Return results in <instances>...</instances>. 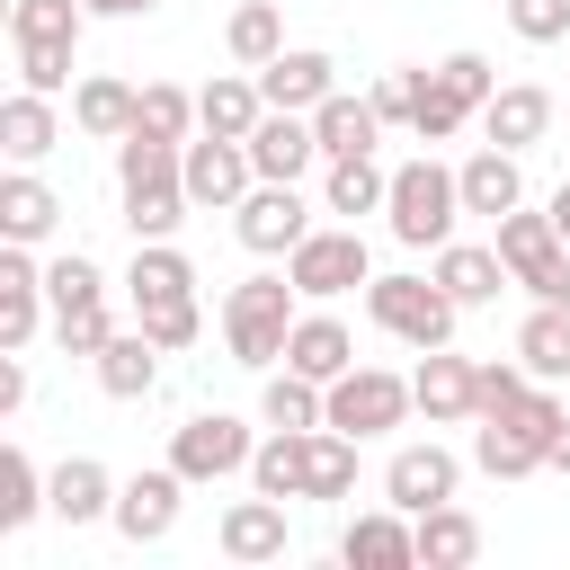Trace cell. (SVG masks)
Segmentation results:
<instances>
[{
  "label": "cell",
  "instance_id": "cell-39",
  "mask_svg": "<svg viewBox=\"0 0 570 570\" xmlns=\"http://www.w3.org/2000/svg\"><path fill=\"white\" fill-rule=\"evenodd\" d=\"M347 490H356V436L312 428V472H303V499H347Z\"/></svg>",
  "mask_w": 570,
  "mask_h": 570
},
{
  "label": "cell",
  "instance_id": "cell-28",
  "mask_svg": "<svg viewBox=\"0 0 570 570\" xmlns=\"http://www.w3.org/2000/svg\"><path fill=\"white\" fill-rule=\"evenodd\" d=\"M53 223H62V196H53V187H45V178H36V169H27V160H18V169H9V178H0V232H9V240H27V249H36V240H45V232H53Z\"/></svg>",
  "mask_w": 570,
  "mask_h": 570
},
{
  "label": "cell",
  "instance_id": "cell-18",
  "mask_svg": "<svg viewBox=\"0 0 570 570\" xmlns=\"http://www.w3.org/2000/svg\"><path fill=\"white\" fill-rule=\"evenodd\" d=\"M258 116H267L258 71H223V80H205V89H196V134H232V142H249V134H258Z\"/></svg>",
  "mask_w": 570,
  "mask_h": 570
},
{
  "label": "cell",
  "instance_id": "cell-48",
  "mask_svg": "<svg viewBox=\"0 0 570 570\" xmlns=\"http://www.w3.org/2000/svg\"><path fill=\"white\" fill-rule=\"evenodd\" d=\"M525 383H534L525 365H481V419H499V410H508V401H517Z\"/></svg>",
  "mask_w": 570,
  "mask_h": 570
},
{
  "label": "cell",
  "instance_id": "cell-34",
  "mask_svg": "<svg viewBox=\"0 0 570 570\" xmlns=\"http://www.w3.org/2000/svg\"><path fill=\"white\" fill-rule=\"evenodd\" d=\"M223 45H232L240 71H267V62L285 53V18H276V0H240V9L223 18Z\"/></svg>",
  "mask_w": 570,
  "mask_h": 570
},
{
  "label": "cell",
  "instance_id": "cell-19",
  "mask_svg": "<svg viewBox=\"0 0 570 570\" xmlns=\"http://www.w3.org/2000/svg\"><path fill=\"white\" fill-rule=\"evenodd\" d=\"M428 276H436L463 312H472V303H499V285H517V276H508V258H499V240H490V249H481V240H445Z\"/></svg>",
  "mask_w": 570,
  "mask_h": 570
},
{
  "label": "cell",
  "instance_id": "cell-40",
  "mask_svg": "<svg viewBox=\"0 0 570 570\" xmlns=\"http://www.w3.org/2000/svg\"><path fill=\"white\" fill-rule=\"evenodd\" d=\"M472 463H481L490 481H525V472H543V445H525V436H508L499 419H481V428H472Z\"/></svg>",
  "mask_w": 570,
  "mask_h": 570
},
{
  "label": "cell",
  "instance_id": "cell-29",
  "mask_svg": "<svg viewBox=\"0 0 570 570\" xmlns=\"http://www.w3.org/2000/svg\"><path fill=\"white\" fill-rule=\"evenodd\" d=\"M472 561H481V525L454 499L419 508V570H472Z\"/></svg>",
  "mask_w": 570,
  "mask_h": 570
},
{
  "label": "cell",
  "instance_id": "cell-26",
  "mask_svg": "<svg viewBox=\"0 0 570 570\" xmlns=\"http://www.w3.org/2000/svg\"><path fill=\"white\" fill-rule=\"evenodd\" d=\"M125 294H134V312H142V303H187V294H196V258L169 249V240H134Z\"/></svg>",
  "mask_w": 570,
  "mask_h": 570
},
{
  "label": "cell",
  "instance_id": "cell-52",
  "mask_svg": "<svg viewBox=\"0 0 570 570\" xmlns=\"http://www.w3.org/2000/svg\"><path fill=\"white\" fill-rule=\"evenodd\" d=\"M552 472H570V419H561V436H552Z\"/></svg>",
  "mask_w": 570,
  "mask_h": 570
},
{
  "label": "cell",
  "instance_id": "cell-51",
  "mask_svg": "<svg viewBox=\"0 0 570 570\" xmlns=\"http://www.w3.org/2000/svg\"><path fill=\"white\" fill-rule=\"evenodd\" d=\"M543 214H552V232H561V240H570V178H561V187H552V205H543Z\"/></svg>",
  "mask_w": 570,
  "mask_h": 570
},
{
  "label": "cell",
  "instance_id": "cell-5",
  "mask_svg": "<svg viewBox=\"0 0 570 570\" xmlns=\"http://www.w3.org/2000/svg\"><path fill=\"white\" fill-rule=\"evenodd\" d=\"M499 258L534 303H570V240L552 232V214H499Z\"/></svg>",
  "mask_w": 570,
  "mask_h": 570
},
{
  "label": "cell",
  "instance_id": "cell-50",
  "mask_svg": "<svg viewBox=\"0 0 570 570\" xmlns=\"http://www.w3.org/2000/svg\"><path fill=\"white\" fill-rule=\"evenodd\" d=\"M80 9H89V18H151L160 0H80Z\"/></svg>",
  "mask_w": 570,
  "mask_h": 570
},
{
  "label": "cell",
  "instance_id": "cell-36",
  "mask_svg": "<svg viewBox=\"0 0 570 570\" xmlns=\"http://www.w3.org/2000/svg\"><path fill=\"white\" fill-rule=\"evenodd\" d=\"M303 472H312V428H276L258 454H249V481L267 499H303Z\"/></svg>",
  "mask_w": 570,
  "mask_h": 570
},
{
  "label": "cell",
  "instance_id": "cell-20",
  "mask_svg": "<svg viewBox=\"0 0 570 570\" xmlns=\"http://www.w3.org/2000/svg\"><path fill=\"white\" fill-rule=\"evenodd\" d=\"M134 107H142V89L116 80V71H89V80L71 89V125H80L89 142H125V134H134Z\"/></svg>",
  "mask_w": 570,
  "mask_h": 570
},
{
  "label": "cell",
  "instance_id": "cell-45",
  "mask_svg": "<svg viewBox=\"0 0 570 570\" xmlns=\"http://www.w3.org/2000/svg\"><path fill=\"white\" fill-rule=\"evenodd\" d=\"M508 27L525 45H561L570 36V0H508Z\"/></svg>",
  "mask_w": 570,
  "mask_h": 570
},
{
  "label": "cell",
  "instance_id": "cell-24",
  "mask_svg": "<svg viewBox=\"0 0 570 570\" xmlns=\"http://www.w3.org/2000/svg\"><path fill=\"white\" fill-rule=\"evenodd\" d=\"M53 142H62V116H53V98H45V89H9V98H0V151L36 169Z\"/></svg>",
  "mask_w": 570,
  "mask_h": 570
},
{
  "label": "cell",
  "instance_id": "cell-32",
  "mask_svg": "<svg viewBox=\"0 0 570 570\" xmlns=\"http://www.w3.org/2000/svg\"><path fill=\"white\" fill-rule=\"evenodd\" d=\"M321 205L330 214H383L392 205V169H374V151H347V160H330V178H321Z\"/></svg>",
  "mask_w": 570,
  "mask_h": 570
},
{
  "label": "cell",
  "instance_id": "cell-6",
  "mask_svg": "<svg viewBox=\"0 0 570 570\" xmlns=\"http://www.w3.org/2000/svg\"><path fill=\"white\" fill-rule=\"evenodd\" d=\"M419 410V392H410V374H383V365H347L338 383H330V428L338 436H383V428H401Z\"/></svg>",
  "mask_w": 570,
  "mask_h": 570
},
{
  "label": "cell",
  "instance_id": "cell-49",
  "mask_svg": "<svg viewBox=\"0 0 570 570\" xmlns=\"http://www.w3.org/2000/svg\"><path fill=\"white\" fill-rule=\"evenodd\" d=\"M27 401V365H18V347H0V419Z\"/></svg>",
  "mask_w": 570,
  "mask_h": 570
},
{
  "label": "cell",
  "instance_id": "cell-33",
  "mask_svg": "<svg viewBox=\"0 0 570 570\" xmlns=\"http://www.w3.org/2000/svg\"><path fill=\"white\" fill-rule=\"evenodd\" d=\"M53 517H62V525H98V517H116V481H107V463H89V454L53 463Z\"/></svg>",
  "mask_w": 570,
  "mask_h": 570
},
{
  "label": "cell",
  "instance_id": "cell-38",
  "mask_svg": "<svg viewBox=\"0 0 570 570\" xmlns=\"http://www.w3.org/2000/svg\"><path fill=\"white\" fill-rule=\"evenodd\" d=\"M472 116H481V107H472L445 71H419V116H410V134H419V142H454Z\"/></svg>",
  "mask_w": 570,
  "mask_h": 570
},
{
  "label": "cell",
  "instance_id": "cell-46",
  "mask_svg": "<svg viewBox=\"0 0 570 570\" xmlns=\"http://www.w3.org/2000/svg\"><path fill=\"white\" fill-rule=\"evenodd\" d=\"M365 98H374V116H383V125H410V116H419V71H383Z\"/></svg>",
  "mask_w": 570,
  "mask_h": 570
},
{
  "label": "cell",
  "instance_id": "cell-12",
  "mask_svg": "<svg viewBox=\"0 0 570 570\" xmlns=\"http://www.w3.org/2000/svg\"><path fill=\"white\" fill-rule=\"evenodd\" d=\"M187 490H196V481H187L178 463L116 481V534H125V543H160V534L178 525V499H187Z\"/></svg>",
  "mask_w": 570,
  "mask_h": 570
},
{
  "label": "cell",
  "instance_id": "cell-17",
  "mask_svg": "<svg viewBox=\"0 0 570 570\" xmlns=\"http://www.w3.org/2000/svg\"><path fill=\"white\" fill-rule=\"evenodd\" d=\"M45 267L27 258V240H9L0 249V347H27L36 338V321H45Z\"/></svg>",
  "mask_w": 570,
  "mask_h": 570
},
{
  "label": "cell",
  "instance_id": "cell-13",
  "mask_svg": "<svg viewBox=\"0 0 570 570\" xmlns=\"http://www.w3.org/2000/svg\"><path fill=\"white\" fill-rule=\"evenodd\" d=\"M410 392H419L428 428H463V419H481V365H472V356L428 347V356H419V374H410Z\"/></svg>",
  "mask_w": 570,
  "mask_h": 570
},
{
  "label": "cell",
  "instance_id": "cell-27",
  "mask_svg": "<svg viewBox=\"0 0 570 570\" xmlns=\"http://www.w3.org/2000/svg\"><path fill=\"white\" fill-rule=\"evenodd\" d=\"M223 552L232 561H285V499H232L223 508Z\"/></svg>",
  "mask_w": 570,
  "mask_h": 570
},
{
  "label": "cell",
  "instance_id": "cell-11",
  "mask_svg": "<svg viewBox=\"0 0 570 570\" xmlns=\"http://www.w3.org/2000/svg\"><path fill=\"white\" fill-rule=\"evenodd\" d=\"M338 561L347 570H419V517L410 508H365V517H347V534H338Z\"/></svg>",
  "mask_w": 570,
  "mask_h": 570
},
{
  "label": "cell",
  "instance_id": "cell-14",
  "mask_svg": "<svg viewBox=\"0 0 570 570\" xmlns=\"http://www.w3.org/2000/svg\"><path fill=\"white\" fill-rule=\"evenodd\" d=\"M454 481H463V463H454L436 436H428V445H401V454L383 463V499H392V508H410V517H419V508H436V499H454Z\"/></svg>",
  "mask_w": 570,
  "mask_h": 570
},
{
  "label": "cell",
  "instance_id": "cell-21",
  "mask_svg": "<svg viewBox=\"0 0 570 570\" xmlns=\"http://www.w3.org/2000/svg\"><path fill=\"white\" fill-rule=\"evenodd\" d=\"M481 134H490L499 151H525V142H543V134H552V89H534V80H508V89L481 107Z\"/></svg>",
  "mask_w": 570,
  "mask_h": 570
},
{
  "label": "cell",
  "instance_id": "cell-47",
  "mask_svg": "<svg viewBox=\"0 0 570 570\" xmlns=\"http://www.w3.org/2000/svg\"><path fill=\"white\" fill-rule=\"evenodd\" d=\"M436 71H445V80H454L472 107H490V98H499V80H490V53H445Z\"/></svg>",
  "mask_w": 570,
  "mask_h": 570
},
{
  "label": "cell",
  "instance_id": "cell-9",
  "mask_svg": "<svg viewBox=\"0 0 570 570\" xmlns=\"http://www.w3.org/2000/svg\"><path fill=\"white\" fill-rule=\"evenodd\" d=\"M232 232H240V249L285 258V249H303V240H312V205L294 196V178H258V187L232 205Z\"/></svg>",
  "mask_w": 570,
  "mask_h": 570
},
{
  "label": "cell",
  "instance_id": "cell-35",
  "mask_svg": "<svg viewBox=\"0 0 570 570\" xmlns=\"http://www.w3.org/2000/svg\"><path fill=\"white\" fill-rule=\"evenodd\" d=\"M258 419L267 428H330V383H312V374H267V392H258Z\"/></svg>",
  "mask_w": 570,
  "mask_h": 570
},
{
  "label": "cell",
  "instance_id": "cell-15",
  "mask_svg": "<svg viewBox=\"0 0 570 570\" xmlns=\"http://www.w3.org/2000/svg\"><path fill=\"white\" fill-rule=\"evenodd\" d=\"M258 89H267V107H294V116H312V107L338 89V62H330L321 45H285V53L258 71Z\"/></svg>",
  "mask_w": 570,
  "mask_h": 570
},
{
  "label": "cell",
  "instance_id": "cell-2",
  "mask_svg": "<svg viewBox=\"0 0 570 570\" xmlns=\"http://www.w3.org/2000/svg\"><path fill=\"white\" fill-rule=\"evenodd\" d=\"M89 9L80 0H9V53H18V89H71V53H80Z\"/></svg>",
  "mask_w": 570,
  "mask_h": 570
},
{
  "label": "cell",
  "instance_id": "cell-8",
  "mask_svg": "<svg viewBox=\"0 0 570 570\" xmlns=\"http://www.w3.org/2000/svg\"><path fill=\"white\" fill-rule=\"evenodd\" d=\"M178 178H187V205H205V214H232V205L258 187V169H249V142H232V134H187V151H178Z\"/></svg>",
  "mask_w": 570,
  "mask_h": 570
},
{
  "label": "cell",
  "instance_id": "cell-31",
  "mask_svg": "<svg viewBox=\"0 0 570 570\" xmlns=\"http://www.w3.org/2000/svg\"><path fill=\"white\" fill-rule=\"evenodd\" d=\"M312 134H321V160H347V151H374L383 116H374V98H347V89H330V98L312 107Z\"/></svg>",
  "mask_w": 570,
  "mask_h": 570
},
{
  "label": "cell",
  "instance_id": "cell-30",
  "mask_svg": "<svg viewBox=\"0 0 570 570\" xmlns=\"http://www.w3.org/2000/svg\"><path fill=\"white\" fill-rule=\"evenodd\" d=\"M517 365H525L534 383H561V374H570V303H534V312L517 321Z\"/></svg>",
  "mask_w": 570,
  "mask_h": 570
},
{
  "label": "cell",
  "instance_id": "cell-22",
  "mask_svg": "<svg viewBox=\"0 0 570 570\" xmlns=\"http://www.w3.org/2000/svg\"><path fill=\"white\" fill-rule=\"evenodd\" d=\"M285 365H294V374H312V383H338V374L356 365L347 321H338V312H303V321H294V338H285Z\"/></svg>",
  "mask_w": 570,
  "mask_h": 570
},
{
  "label": "cell",
  "instance_id": "cell-16",
  "mask_svg": "<svg viewBox=\"0 0 570 570\" xmlns=\"http://www.w3.org/2000/svg\"><path fill=\"white\" fill-rule=\"evenodd\" d=\"M321 160V134H312V116H294V107H267L258 116V134H249V169L258 178H303Z\"/></svg>",
  "mask_w": 570,
  "mask_h": 570
},
{
  "label": "cell",
  "instance_id": "cell-3",
  "mask_svg": "<svg viewBox=\"0 0 570 570\" xmlns=\"http://www.w3.org/2000/svg\"><path fill=\"white\" fill-rule=\"evenodd\" d=\"M383 223H392L401 249H445L454 223H463V178H454L445 160H401V169H392V205H383Z\"/></svg>",
  "mask_w": 570,
  "mask_h": 570
},
{
  "label": "cell",
  "instance_id": "cell-4",
  "mask_svg": "<svg viewBox=\"0 0 570 570\" xmlns=\"http://www.w3.org/2000/svg\"><path fill=\"white\" fill-rule=\"evenodd\" d=\"M365 321L383 330V338H401V347H454V321H463V303L436 285V276H365Z\"/></svg>",
  "mask_w": 570,
  "mask_h": 570
},
{
  "label": "cell",
  "instance_id": "cell-42",
  "mask_svg": "<svg viewBox=\"0 0 570 570\" xmlns=\"http://www.w3.org/2000/svg\"><path fill=\"white\" fill-rule=\"evenodd\" d=\"M134 330H151V338H160V356H178V347H196L205 312H196V294H187V303H142V312H134Z\"/></svg>",
  "mask_w": 570,
  "mask_h": 570
},
{
  "label": "cell",
  "instance_id": "cell-10",
  "mask_svg": "<svg viewBox=\"0 0 570 570\" xmlns=\"http://www.w3.org/2000/svg\"><path fill=\"white\" fill-rule=\"evenodd\" d=\"M249 454H258V436H249L232 410H196V419L169 436V463H178L187 481H223V472H249Z\"/></svg>",
  "mask_w": 570,
  "mask_h": 570
},
{
  "label": "cell",
  "instance_id": "cell-43",
  "mask_svg": "<svg viewBox=\"0 0 570 570\" xmlns=\"http://www.w3.org/2000/svg\"><path fill=\"white\" fill-rule=\"evenodd\" d=\"M45 294H53V312H71V303H98V294H107V276H98V258H80V249H71V258H53V267H45Z\"/></svg>",
  "mask_w": 570,
  "mask_h": 570
},
{
  "label": "cell",
  "instance_id": "cell-1",
  "mask_svg": "<svg viewBox=\"0 0 570 570\" xmlns=\"http://www.w3.org/2000/svg\"><path fill=\"white\" fill-rule=\"evenodd\" d=\"M303 294H294V276H240L232 294H223V338H232V365H258V374H276L285 365V338H294V312Z\"/></svg>",
  "mask_w": 570,
  "mask_h": 570
},
{
  "label": "cell",
  "instance_id": "cell-23",
  "mask_svg": "<svg viewBox=\"0 0 570 570\" xmlns=\"http://www.w3.org/2000/svg\"><path fill=\"white\" fill-rule=\"evenodd\" d=\"M89 365H98V392H107V401H142V392L160 383V338H151V330H116Z\"/></svg>",
  "mask_w": 570,
  "mask_h": 570
},
{
  "label": "cell",
  "instance_id": "cell-44",
  "mask_svg": "<svg viewBox=\"0 0 570 570\" xmlns=\"http://www.w3.org/2000/svg\"><path fill=\"white\" fill-rule=\"evenodd\" d=\"M53 338H62L71 356H98V347L116 338V321H107V294H98V303H71V312H53Z\"/></svg>",
  "mask_w": 570,
  "mask_h": 570
},
{
  "label": "cell",
  "instance_id": "cell-41",
  "mask_svg": "<svg viewBox=\"0 0 570 570\" xmlns=\"http://www.w3.org/2000/svg\"><path fill=\"white\" fill-rule=\"evenodd\" d=\"M134 134H151V142H187V134H196V98L169 89V80H151L142 107H134Z\"/></svg>",
  "mask_w": 570,
  "mask_h": 570
},
{
  "label": "cell",
  "instance_id": "cell-37",
  "mask_svg": "<svg viewBox=\"0 0 570 570\" xmlns=\"http://www.w3.org/2000/svg\"><path fill=\"white\" fill-rule=\"evenodd\" d=\"M36 508H53V472H36L27 445H0V534H18Z\"/></svg>",
  "mask_w": 570,
  "mask_h": 570
},
{
  "label": "cell",
  "instance_id": "cell-7",
  "mask_svg": "<svg viewBox=\"0 0 570 570\" xmlns=\"http://www.w3.org/2000/svg\"><path fill=\"white\" fill-rule=\"evenodd\" d=\"M285 276H294L303 303H338V294H356L374 276V258H365L356 223H338V232H312L303 249H285Z\"/></svg>",
  "mask_w": 570,
  "mask_h": 570
},
{
  "label": "cell",
  "instance_id": "cell-25",
  "mask_svg": "<svg viewBox=\"0 0 570 570\" xmlns=\"http://www.w3.org/2000/svg\"><path fill=\"white\" fill-rule=\"evenodd\" d=\"M454 178H463V214H490V223H499V214H517V205H525L517 151H499V142H481V151H472Z\"/></svg>",
  "mask_w": 570,
  "mask_h": 570
}]
</instances>
